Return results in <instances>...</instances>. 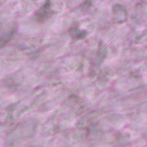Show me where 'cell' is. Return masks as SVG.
Segmentation results:
<instances>
[{
    "label": "cell",
    "instance_id": "1",
    "mask_svg": "<svg viewBox=\"0 0 147 147\" xmlns=\"http://www.w3.org/2000/svg\"><path fill=\"white\" fill-rule=\"evenodd\" d=\"M50 5L49 4H45L42 8L40 9L38 13V18L41 19L42 21V20H45L49 17L52 14V11L49 9Z\"/></svg>",
    "mask_w": 147,
    "mask_h": 147
}]
</instances>
